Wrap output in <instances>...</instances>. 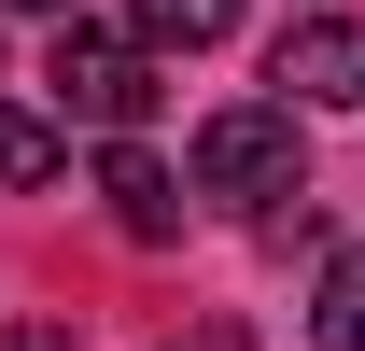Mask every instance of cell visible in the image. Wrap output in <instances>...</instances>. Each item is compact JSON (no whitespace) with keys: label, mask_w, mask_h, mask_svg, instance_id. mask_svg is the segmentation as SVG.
<instances>
[{"label":"cell","mask_w":365,"mask_h":351,"mask_svg":"<svg viewBox=\"0 0 365 351\" xmlns=\"http://www.w3.org/2000/svg\"><path fill=\"white\" fill-rule=\"evenodd\" d=\"M182 183L267 225L281 197H309V169H295V113H281V98H239V113H211V127H197V155H182Z\"/></svg>","instance_id":"cell-1"},{"label":"cell","mask_w":365,"mask_h":351,"mask_svg":"<svg viewBox=\"0 0 365 351\" xmlns=\"http://www.w3.org/2000/svg\"><path fill=\"white\" fill-rule=\"evenodd\" d=\"M98 211L127 225V239H169V225H182V183L155 169L140 141H113V155H98Z\"/></svg>","instance_id":"cell-4"},{"label":"cell","mask_w":365,"mask_h":351,"mask_svg":"<svg viewBox=\"0 0 365 351\" xmlns=\"http://www.w3.org/2000/svg\"><path fill=\"white\" fill-rule=\"evenodd\" d=\"M43 98H56V127H140V113H155V56L113 43V29H56Z\"/></svg>","instance_id":"cell-2"},{"label":"cell","mask_w":365,"mask_h":351,"mask_svg":"<svg viewBox=\"0 0 365 351\" xmlns=\"http://www.w3.org/2000/svg\"><path fill=\"white\" fill-rule=\"evenodd\" d=\"M309 351H365V239L323 267V295H309Z\"/></svg>","instance_id":"cell-6"},{"label":"cell","mask_w":365,"mask_h":351,"mask_svg":"<svg viewBox=\"0 0 365 351\" xmlns=\"http://www.w3.org/2000/svg\"><path fill=\"white\" fill-rule=\"evenodd\" d=\"M56 155H71V141H56L43 113H0V183H56Z\"/></svg>","instance_id":"cell-7"},{"label":"cell","mask_w":365,"mask_h":351,"mask_svg":"<svg viewBox=\"0 0 365 351\" xmlns=\"http://www.w3.org/2000/svg\"><path fill=\"white\" fill-rule=\"evenodd\" d=\"M14 351H71V323H14Z\"/></svg>","instance_id":"cell-8"},{"label":"cell","mask_w":365,"mask_h":351,"mask_svg":"<svg viewBox=\"0 0 365 351\" xmlns=\"http://www.w3.org/2000/svg\"><path fill=\"white\" fill-rule=\"evenodd\" d=\"M211 351H239V337H211Z\"/></svg>","instance_id":"cell-10"},{"label":"cell","mask_w":365,"mask_h":351,"mask_svg":"<svg viewBox=\"0 0 365 351\" xmlns=\"http://www.w3.org/2000/svg\"><path fill=\"white\" fill-rule=\"evenodd\" d=\"M225 29H239V0H127L140 56H197V43H225Z\"/></svg>","instance_id":"cell-5"},{"label":"cell","mask_w":365,"mask_h":351,"mask_svg":"<svg viewBox=\"0 0 365 351\" xmlns=\"http://www.w3.org/2000/svg\"><path fill=\"white\" fill-rule=\"evenodd\" d=\"M281 113H365V14H295L267 43Z\"/></svg>","instance_id":"cell-3"},{"label":"cell","mask_w":365,"mask_h":351,"mask_svg":"<svg viewBox=\"0 0 365 351\" xmlns=\"http://www.w3.org/2000/svg\"><path fill=\"white\" fill-rule=\"evenodd\" d=\"M0 14H71V0H0Z\"/></svg>","instance_id":"cell-9"}]
</instances>
